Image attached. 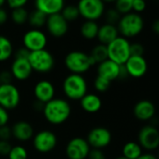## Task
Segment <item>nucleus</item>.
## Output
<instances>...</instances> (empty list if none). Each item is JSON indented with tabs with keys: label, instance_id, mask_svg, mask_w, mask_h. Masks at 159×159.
Segmentation results:
<instances>
[{
	"label": "nucleus",
	"instance_id": "obj_29",
	"mask_svg": "<svg viewBox=\"0 0 159 159\" xmlns=\"http://www.w3.org/2000/svg\"><path fill=\"white\" fill-rule=\"evenodd\" d=\"M28 15H29V12L24 7V8L13 9L11 11V20L14 24H16L18 25H22L27 23Z\"/></svg>",
	"mask_w": 159,
	"mask_h": 159
},
{
	"label": "nucleus",
	"instance_id": "obj_30",
	"mask_svg": "<svg viewBox=\"0 0 159 159\" xmlns=\"http://www.w3.org/2000/svg\"><path fill=\"white\" fill-rule=\"evenodd\" d=\"M62 16L64 17V19L67 22H74L76 21L79 17H80V12L78 10L77 5H67L65 6L64 9L61 11Z\"/></svg>",
	"mask_w": 159,
	"mask_h": 159
},
{
	"label": "nucleus",
	"instance_id": "obj_4",
	"mask_svg": "<svg viewBox=\"0 0 159 159\" xmlns=\"http://www.w3.org/2000/svg\"><path fill=\"white\" fill-rule=\"evenodd\" d=\"M144 27V21L142 17L135 12H129L122 15L119 23L117 24V29L121 37L125 39L137 37L141 33Z\"/></svg>",
	"mask_w": 159,
	"mask_h": 159
},
{
	"label": "nucleus",
	"instance_id": "obj_46",
	"mask_svg": "<svg viewBox=\"0 0 159 159\" xmlns=\"http://www.w3.org/2000/svg\"><path fill=\"white\" fill-rule=\"evenodd\" d=\"M151 28H152V31L154 34L159 35V19H156V20H154V21L152 23Z\"/></svg>",
	"mask_w": 159,
	"mask_h": 159
},
{
	"label": "nucleus",
	"instance_id": "obj_43",
	"mask_svg": "<svg viewBox=\"0 0 159 159\" xmlns=\"http://www.w3.org/2000/svg\"><path fill=\"white\" fill-rule=\"evenodd\" d=\"M30 52H31L28 51L26 48L22 47V48H19V49L16 51L14 56H15V58H17V59H28Z\"/></svg>",
	"mask_w": 159,
	"mask_h": 159
},
{
	"label": "nucleus",
	"instance_id": "obj_8",
	"mask_svg": "<svg viewBox=\"0 0 159 159\" xmlns=\"http://www.w3.org/2000/svg\"><path fill=\"white\" fill-rule=\"evenodd\" d=\"M21 100L19 89L12 84L0 85V106L7 111L18 107Z\"/></svg>",
	"mask_w": 159,
	"mask_h": 159
},
{
	"label": "nucleus",
	"instance_id": "obj_25",
	"mask_svg": "<svg viewBox=\"0 0 159 159\" xmlns=\"http://www.w3.org/2000/svg\"><path fill=\"white\" fill-rule=\"evenodd\" d=\"M47 15L44 14L43 12H41L40 11L35 9L34 11H32L29 15H28V20L27 23L34 27V29H39L41 27H43L44 25H46V22H47Z\"/></svg>",
	"mask_w": 159,
	"mask_h": 159
},
{
	"label": "nucleus",
	"instance_id": "obj_39",
	"mask_svg": "<svg viewBox=\"0 0 159 159\" xmlns=\"http://www.w3.org/2000/svg\"><path fill=\"white\" fill-rule=\"evenodd\" d=\"M86 159H106V155L100 149H91Z\"/></svg>",
	"mask_w": 159,
	"mask_h": 159
},
{
	"label": "nucleus",
	"instance_id": "obj_18",
	"mask_svg": "<svg viewBox=\"0 0 159 159\" xmlns=\"http://www.w3.org/2000/svg\"><path fill=\"white\" fill-rule=\"evenodd\" d=\"M35 7L47 16L61 13L65 7V0H35Z\"/></svg>",
	"mask_w": 159,
	"mask_h": 159
},
{
	"label": "nucleus",
	"instance_id": "obj_27",
	"mask_svg": "<svg viewBox=\"0 0 159 159\" xmlns=\"http://www.w3.org/2000/svg\"><path fill=\"white\" fill-rule=\"evenodd\" d=\"M13 54L11 41L5 36L0 35V62H5Z\"/></svg>",
	"mask_w": 159,
	"mask_h": 159
},
{
	"label": "nucleus",
	"instance_id": "obj_31",
	"mask_svg": "<svg viewBox=\"0 0 159 159\" xmlns=\"http://www.w3.org/2000/svg\"><path fill=\"white\" fill-rule=\"evenodd\" d=\"M9 159H27L28 152L27 150L22 145L12 146L10 153L8 154Z\"/></svg>",
	"mask_w": 159,
	"mask_h": 159
},
{
	"label": "nucleus",
	"instance_id": "obj_38",
	"mask_svg": "<svg viewBox=\"0 0 159 159\" xmlns=\"http://www.w3.org/2000/svg\"><path fill=\"white\" fill-rule=\"evenodd\" d=\"M13 80L12 74L11 70H3L0 72V84H11Z\"/></svg>",
	"mask_w": 159,
	"mask_h": 159
},
{
	"label": "nucleus",
	"instance_id": "obj_45",
	"mask_svg": "<svg viewBox=\"0 0 159 159\" xmlns=\"http://www.w3.org/2000/svg\"><path fill=\"white\" fill-rule=\"evenodd\" d=\"M127 77H129V75L127 73V70H126L125 65H121L120 66V71H119V77H118V79L124 80V79H126Z\"/></svg>",
	"mask_w": 159,
	"mask_h": 159
},
{
	"label": "nucleus",
	"instance_id": "obj_20",
	"mask_svg": "<svg viewBox=\"0 0 159 159\" xmlns=\"http://www.w3.org/2000/svg\"><path fill=\"white\" fill-rule=\"evenodd\" d=\"M133 112L138 120L148 121L154 116L155 107L153 103L149 100H140L134 106Z\"/></svg>",
	"mask_w": 159,
	"mask_h": 159
},
{
	"label": "nucleus",
	"instance_id": "obj_50",
	"mask_svg": "<svg viewBox=\"0 0 159 159\" xmlns=\"http://www.w3.org/2000/svg\"><path fill=\"white\" fill-rule=\"evenodd\" d=\"M115 159H127V158H126V157H125V156H123V155H121V156L116 157Z\"/></svg>",
	"mask_w": 159,
	"mask_h": 159
},
{
	"label": "nucleus",
	"instance_id": "obj_36",
	"mask_svg": "<svg viewBox=\"0 0 159 159\" xmlns=\"http://www.w3.org/2000/svg\"><path fill=\"white\" fill-rule=\"evenodd\" d=\"M12 137L11 127L8 125L0 126V140H9Z\"/></svg>",
	"mask_w": 159,
	"mask_h": 159
},
{
	"label": "nucleus",
	"instance_id": "obj_5",
	"mask_svg": "<svg viewBox=\"0 0 159 159\" xmlns=\"http://www.w3.org/2000/svg\"><path fill=\"white\" fill-rule=\"evenodd\" d=\"M108 59L118 65H125L130 57V42L124 37H118L107 45Z\"/></svg>",
	"mask_w": 159,
	"mask_h": 159
},
{
	"label": "nucleus",
	"instance_id": "obj_52",
	"mask_svg": "<svg viewBox=\"0 0 159 159\" xmlns=\"http://www.w3.org/2000/svg\"><path fill=\"white\" fill-rule=\"evenodd\" d=\"M0 85H1V84H0Z\"/></svg>",
	"mask_w": 159,
	"mask_h": 159
},
{
	"label": "nucleus",
	"instance_id": "obj_2",
	"mask_svg": "<svg viewBox=\"0 0 159 159\" xmlns=\"http://www.w3.org/2000/svg\"><path fill=\"white\" fill-rule=\"evenodd\" d=\"M87 82L83 75L69 74L63 82L65 96L70 100H81L87 94Z\"/></svg>",
	"mask_w": 159,
	"mask_h": 159
},
{
	"label": "nucleus",
	"instance_id": "obj_48",
	"mask_svg": "<svg viewBox=\"0 0 159 159\" xmlns=\"http://www.w3.org/2000/svg\"><path fill=\"white\" fill-rule=\"evenodd\" d=\"M6 3V0H0V8H3V5Z\"/></svg>",
	"mask_w": 159,
	"mask_h": 159
},
{
	"label": "nucleus",
	"instance_id": "obj_16",
	"mask_svg": "<svg viewBox=\"0 0 159 159\" xmlns=\"http://www.w3.org/2000/svg\"><path fill=\"white\" fill-rule=\"evenodd\" d=\"M125 66L128 75L133 78H141L148 70L147 61L143 56H130Z\"/></svg>",
	"mask_w": 159,
	"mask_h": 159
},
{
	"label": "nucleus",
	"instance_id": "obj_24",
	"mask_svg": "<svg viewBox=\"0 0 159 159\" xmlns=\"http://www.w3.org/2000/svg\"><path fill=\"white\" fill-rule=\"evenodd\" d=\"M99 25L96 21H85L83 23L80 28V32L81 35L85 39H94L98 37Z\"/></svg>",
	"mask_w": 159,
	"mask_h": 159
},
{
	"label": "nucleus",
	"instance_id": "obj_49",
	"mask_svg": "<svg viewBox=\"0 0 159 159\" xmlns=\"http://www.w3.org/2000/svg\"><path fill=\"white\" fill-rule=\"evenodd\" d=\"M102 1L105 3V2H108V3H112V2H115L116 0H102Z\"/></svg>",
	"mask_w": 159,
	"mask_h": 159
},
{
	"label": "nucleus",
	"instance_id": "obj_7",
	"mask_svg": "<svg viewBox=\"0 0 159 159\" xmlns=\"http://www.w3.org/2000/svg\"><path fill=\"white\" fill-rule=\"evenodd\" d=\"M77 7L80 16L85 21H97L105 13V3L102 0H80Z\"/></svg>",
	"mask_w": 159,
	"mask_h": 159
},
{
	"label": "nucleus",
	"instance_id": "obj_6",
	"mask_svg": "<svg viewBox=\"0 0 159 159\" xmlns=\"http://www.w3.org/2000/svg\"><path fill=\"white\" fill-rule=\"evenodd\" d=\"M29 64L33 71L39 73H48L54 67V57L46 49L31 52L28 57Z\"/></svg>",
	"mask_w": 159,
	"mask_h": 159
},
{
	"label": "nucleus",
	"instance_id": "obj_23",
	"mask_svg": "<svg viewBox=\"0 0 159 159\" xmlns=\"http://www.w3.org/2000/svg\"><path fill=\"white\" fill-rule=\"evenodd\" d=\"M80 104L82 109L88 113H96L102 107V101L96 94H86L80 100Z\"/></svg>",
	"mask_w": 159,
	"mask_h": 159
},
{
	"label": "nucleus",
	"instance_id": "obj_40",
	"mask_svg": "<svg viewBox=\"0 0 159 159\" xmlns=\"http://www.w3.org/2000/svg\"><path fill=\"white\" fill-rule=\"evenodd\" d=\"M12 146L9 140H0V155H8Z\"/></svg>",
	"mask_w": 159,
	"mask_h": 159
},
{
	"label": "nucleus",
	"instance_id": "obj_10",
	"mask_svg": "<svg viewBox=\"0 0 159 159\" xmlns=\"http://www.w3.org/2000/svg\"><path fill=\"white\" fill-rule=\"evenodd\" d=\"M57 145L56 135L50 130H41L33 137V146L39 152H52Z\"/></svg>",
	"mask_w": 159,
	"mask_h": 159
},
{
	"label": "nucleus",
	"instance_id": "obj_26",
	"mask_svg": "<svg viewBox=\"0 0 159 159\" xmlns=\"http://www.w3.org/2000/svg\"><path fill=\"white\" fill-rule=\"evenodd\" d=\"M142 154L141 146L135 141H128L123 147V156L127 159H137Z\"/></svg>",
	"mask_w": 159,
	"mask_h": 159
},
{
	"label": "nucleus",
	"instance_id": "obj_14",
	"mask_svg": "<svg viewBox=\"0 0 159 159\" xmlns=\"http://www.w3.org/2000/svg\"><path fill=\"white\" fill-rule=\"evenodd\" d=\"M46 26L50 35L54 38H62L68 31V23L64 19L61 13L48 16Z\"/></svg>",
	"mask_w": 159,
	"mask_h": 159
},
{
	"label": "nucleus",
	"instance_id": "obj_22",
	"mask_svg": "<svg viewBox=\"0 0 159 159\" xmlns=\"http://www.w3.org/2000/svg\"><path fill=\"white\" fill-rule=\"evenodd\" d=\"M118 37H119V32H118L117 26L109 25V24H105V25L99 26L97 39H98L100 44L107 46Z\"/></svg>",
	"mask_w": 159,
	"mask_h": 159
},
{
	"label": "nucleus",
	"instance_id": "obj_9",
	"mask_svg": "<svg viewBox=\"0 0 159 159\" xmlns=\"http://www.w3.org/2000/svg\"><path fill=\"white\" fill-rule=\"evenodd\" d=\"M91 150L85 139L76 137L71 139L66 146V154L68 159H86Z\"/></svg>",
	"mask_w": 159,
	"mask_h": 159
},
{
	"label": "nucleus",
	"instance_id": "obj_13",
	"mask_svg": "<svg viewBox=\"0 0 159 159\" xmlns=\"http://www.w3.org/2000/svg\"><path fill=\"white\" fill-rule=\"evenodd\" d=\"M47 37L39 29L28 30L23 37L24 47L30 52L43 50L47 45Z\"/></svg>",
	"mask_w": 159,
	"mask_h": 159
},
{
	"label": "nucleus",
	"instance_id": "obj_12",
	"mask_svg": "<svg viewBox=\"0 0 159 159\" xmlns=\"http://www.w3.org/2000/svg\"><path fill=\"white\" fill-rule=\"evenodd\" d=\"M139 144L141 148L152 151L159 147V131L153 125L143 126L138 135Z\"/></svg>",
	"mask_w": 159,
	"mask_h": 159
},
{
	"label": "nucleus",
	"instance_id": "obj_21",
	"mask_svg": "<svg viewBox=\"0 0 159 159\" xmlns=\"http://www.w3.org/2000/svg\"><path fill=\"white\" fill-rule=\"evenodd\" d=\"M12 137L19 141H27L34 137V128L26 121H19L11 126Z\"/></svg>",
	"mask_w": 159,
	"mask_h": 159
},
{
	"label": "nucleus",
	"instance_id": "obj_42",
	"mask_svg": "<svg viewBox=\"0 0 159 159\" xmlns=\"http://www.w3.org/2000/svg\"><path fill=\"white\" fill-rule=\"evenodd\" d=\"M6 2L9 4L10 8L13 10L17 8H24L28 2V0H6Z\"/></svg>",
	"mask_w": 159,
	"mask_h": 159
},
{
	"label": "nucleus",
	"instance_id": "obj_1",
	"mask_svg": "<svg viewBox=\"0 0 159 159\" xmlns=\"http://www.w3.org/2000/svg\"><path fill=\"white\" fill-rule=\"evenodd\" d=\"M43 115L52 125H61L65 123L71 114V107L67 100L64 98H53L44 104Z\"/></svg>",
	"mask_w": 159,
	"mask_h": 159
},
{
	"label": "nucleus",
	"instance_id": "obj_19",
	"mask_svg": "<svg viewBox=\"0 0 159 159\" xmlns=\"http://www.w3.org/2000/svg\"><path fill=\"white\" fill-rule=\"evenodd\" d=\"M120 66L110 59L105 60L104 62L98 65V76L107 79L108 81L112 82L117 80L119 77Z\"/></svg>",
	"mask_w": 159,
	"mask_h": 159
},
{
	"label": "nucleus",
	"instance_id": "obj_17",
	"mask_svg": "<svg viewBox=\"0 0 159 159\" xmlns=\"http://www.w3.org/2000/svg\"><path fill=\"white\" fill-rule=\"evenodd\" d=\"M11 72L14 79L18 80V81H25L32 75L33 69L29 64L28 59L14 58V61L11 66Z\"/></svg>",
	"mask_w": 159,
	"mask_h": 159
},
{
	"label": "nucleus",
	"instance_id": "obj_11",
	"mask_svg": "<svg viewBox=\"0 0 159 159\" xmlns=\"http://www.w3.org/2000/svg\"><path fill=\"white\" fill-rule=\"evenodd\" d=\"M111 133L104 126H97L91 129L87 135V142L93 149H103L111 142Z\"/></svg>",
	"mask_w": 159,
	"mask_h": 159
},
{
	"label": "nucleus",
	"instance_id": "obj_32",
	"mask_svg": "<svg viewBox=\"0 0 159 159\" xmlns=\"http://www.w3.org/2000/svg\"><path fill=\"white\" fill-rule=\"evenodd\" d=\"M114 3H115L114 9L121 15H125L132 11L133 0H116Z\"/></svg>",
	"mask_w": 159,
	"mask_h": 159
},
{
	"label": "nucleus",
	"instance_id": "obj_47",
	"mask_svg": "<svg viewBox=\"0 0 159 159\" xmlns=\"http://www.w3.org/2000/svg\"><path fill=\"white\" fill-rule=\"evenodd\" d=\"M137 159H157V157L152 153H142L139 158Z\"/></svg>",
	"mask_w": 159,
	"mask_h": 159
},
{
	"label": "nucleus",
	"instance_id": "obj_44",
	"mask_svg": "<svg viewBox=\"0 0 159 159\" xmlns=\"http://www.w3.org/2000/svg\"><path fill=\"white\" fill-rule=\"evenodd\" d=\"M8 18H9V15H8L7 11L3 8H0V25H4L8 21Z\"/></svg>",
	"mask_w": 159,
	"mask_h": 159
},
{
	"label": "nucleus",
	"instance_id": "obj_15",
	"mask_svg": "<svg viewBox=\"0 0 159 159\" xmlns=\"http://www.w3.org/2000/svg\"><path fill=\"white\" fill-rule=\"evenodd\" d=\"M55 88L53 84L47 80L38 82L34 87V96L36 100L45 104L54 98Z\"/></svg>",
	"mask_w": 159,
	"mask_h": 159
},
{
	"label": "nucleus",
	"instance_id": "obj_41",
	"mask_svg": "<svg viewBox=\"0 0 159 159\" xmlns=\"http://www.w3.org/2000/svg\"><path fill=\"white\" fill-rule=\"evenodd\" d=\"M9 120H10V114L8 111L0 106V126L8 125Z\"/></svg>",
	"mask_w": 159,
	"mask_h": 159
},
{
	"label": "nucleus",
	"instance_id": "obj_33",
	"mask_svg": "<svg viewBox=\"0 0 159 159\" xmlns=\"http://www.w3.org/2000/svg\"><path fill=\"white\" fill-rule=\"evenodd\" d=\"M111 83V82L108 81V80L105 78H102L100 76H97V78L95 79V82H94V86L98 92L104 93V92L108 91V89L110 88Z\"/></svg>",
	"mask_w": 159,
	"mask_h": 159
},
{
	"label": "nucleus",
	"instance_id": "obj_37",
	"mask_svg": "<svg viewBox=\"0 0 159 159\" xmlns=\"http://www.w3.org/2000/svg\"><path fill=\"white\" fill-rule=\"evenodd\" d=\"M145 9H146V2H145V0H133L132 11L135 13L139 14L140 12L144 11Z\"/></svg>",
	"mask_w": 159,
	"mask_h": 159
},
{
	"label": "nucleus",
	"instance_id": "obj_34",
	"mask_svg": "<svg viewBox=\"0 0 159 159\" xmlns=\"http://www.w3.org/2000/svg\"><path fill=\"white\" fill-rule=\"evenodd\" d=\"M105 19H106V24L115 25L119 23L121 19V14L115 10V9H110L107 11H105Z\"/></svg>",
	"mask_w": 159,
	"mask_h": 159
},
{
	"label": "nucleus",
	"instance_id": "obj_51",
	"mask_svg": "<svg viewBox=\"0 0 159 159\" xmlns=\"http://www.w3.org/2000/svg\"><path fill=\"white\" fill-rule=\"evenodd\" d=\"M157 159H159V152H158V157H157Z\"/></svg>",
	"mask_w": 159,
	"mask_h": 159
},
{
	"label": "nucleus",
	"instance_id": "obj_3",
	"mask_svg": "<svg viewBox=\"0 0 159 159\" xmlns=\"http://www.w3.org/2000/svg\"><path fill=\"white\" fill-rule=\"evenodd\" d=\"M65 66L72 74L83 75L87 72L93 66L94 61L90 55L81 51H72L65 57Z\"/></svg>",
	"mask_w": 159,
	"mask_h": 159
},
{
	"label": "nucleus",
	"instance_id": "obj_35",
	"mask_svg": "<svg viewBox=\"0 0 159 159\" xmlns=\"http://www.w3.org/2000/svg\"><path fill=\"white\" fill-rule=\"evenodd\" d=\"M144 47L142 44L135 42L130 43V56H143Z\"/></svg>",
	"mask_w": 159,
	"mask_h": 159
},
{
	"label": "nucleus",
	"instance_id": "obj_28",
	"mask_svg": "<svg viewBox=\"0 0 159 159\" xmlns=\"http://www.w3.org/2000/svg\"><path fill=\"white\" fill-rule=\"evenodd\" d=\"M90 57L92 58V60L94 61L95 65H98L102 62H104L105 60L108 59V50H107V46L103 45V44H98L97 46H95L91 52L89 53Z\"/></svg>",
	"mask_w": 159,
	"mask_h": 159
}]
</instances>
